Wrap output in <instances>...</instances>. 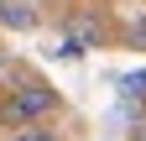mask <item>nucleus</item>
I'll return each instance as SVG.
<instances>
[{
	"instance_id": "nucleus-2",
	"label": "nucleus",
	"mask_w": 146,
	"mask_h": 141,
	"mask_svg": "<svg viewBox=\"0 0 146 141\" xmlns=\"http://www.w3.org/2000/svg\"><path fill=\"white\" fill-rule=\"evenodd\" d=\"M0 26L31 31V26H36V5H26V0H0Z\"/></svg>"
},
{
	"instance_id": "nucleus-6",
	"label": "nucleus",
	"mask_w": 146,
	"mask_h": 141,
	"mask_svg": "<svg viewBox=\"0 0 146 141\" xmlns=\"http://www.w3.org/2000/svg\"><path fill=\"white\" fill-rule=\"evenodd\" d=\"M131 141H146V120H141V126H136V131H131Z\"/></svg>"
},
{
	"instance_id": "nucleus-1",
	"label": "nucleus",
	"mask_w": 146,
	"mask_h": 141,
	"mask_svg": "<svg viewBox=\"0 0 146 141\" xmlns=\"http://www.w3.org/2000/svg\"><path fill=\"white\" fill-rule=\"evenodd\" d=\"M58 104H63V94L52 89V84H42V78L16 84V89L0 94V126H11V131H21V126H42Z\"/></svg>"
},
{
	"instance_id": "nucleus-3",
	"label": "nucleus",
	"mask_w": 146,
	"mask_h": 141,
	"mask_svg": "<svg viewBox=\"0 0 146 141\" xmlns=\"http://www.w3.org/2000/svg\"><path fill=\"white\" fill-rule=\"evenodd\" d=\"M120 94H125V99H146V68H136V73H120Z\"/></svg>"
},
{
	"instance_id": "nucleus-5",
	"label": "nucleus",
	"mask_w": 146,
	"mask_h": 141,
	"mask_svg": "<svg viewBox=\"0 0 146 141\" xmlns=\"http://www.w3.org/2000/svg\"><path fill=\"white\" fill-rule=\"evenodd\" d=\"M125 42H131V47H146V16H136V21L125 26Z\"/></svg>"
},
{
	"instance_id": "nucleus-4",
	"label": "nucleus",
	"mask_w": 146,
	"mask_h": 141,
	"mask_svg": "<svg viewBox=\"0 0 146 141\" xmlns=\"http://www.w3.org/2000/svg\"><path fill=\"white\" fill-rule=\"evenodd\" d=\"M11 141H63V136H58V131H47V126H21Z\"/></svg>"
}]
</instances>
